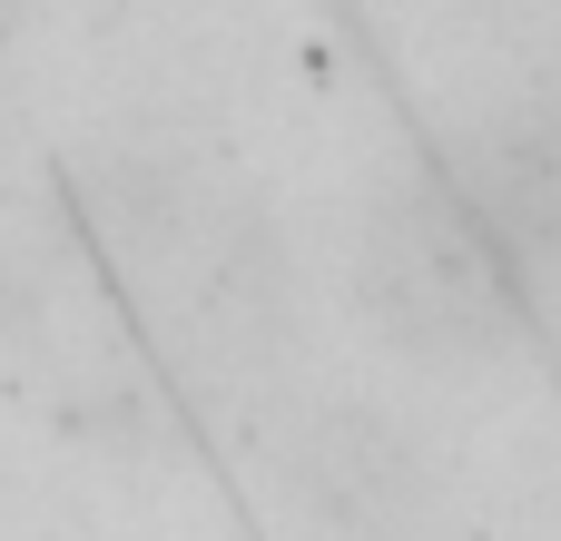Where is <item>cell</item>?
<instances>
[{"label":"cell","instance_id":"obj_3","mask_svg":"<svg viewBox=\"0 0 561 541\" xmlns=\"http://www.w3.org/2000/svg\"><path fill=\"white\" fill-rule=\"evenodd\" d=\"M444 444L414 404L365 384H316L276 414V493L316 541H434Z\"/></svg>","mask_w":561,"mask_h":541},{"label":"cell","instance_id":"obj_4","mask_svg":"<svg viewBox=\"0 0 561 541\" xmlns=\"http://www.w3.org/2000/svg\"><path fill=\"white\" fill-rule=\"evenodd\" d=\"M473 197L493 207V227H503V246L523 256V276H552L561 286V89L542 108H523V118L483 148Z\"/></svg>","mask_w":561,"mask_h":541},{"label":"cell","instance_id":"obj_2","mask_svg":"<svg viewBox=\"0 0 561 541\" xmlns=\"http://www.w3.org/2000/svg\"><path fill=\"white\" fill-rule=\"evenodd\" d=\"M345 306L414 375H493L533 325V276L473 177H385L345 227Z\"/></svg>","mask_w":561,"mask_h":541},{"label":"cell","instance_id":"obj_1","mask_svg":"<svg viewBox=\"0 0 561 541\" xmlns=\"http://www.w3.org/2000/svg\"><path fill=\"white\" fill-rule=\"evenodd\" d=\"M79 227L158 365L197 394H266L306 335V276L276 207L207 148L138 128L69 168Z\"/></svg>","mask_w":561,"mask_h":541},{"label":"cell","instance_id":"obj_5","mask_svg":"<svg viewBox=\"0 0 561 541\" xmlns=\"http://www.w3.org/2000/svg\"><path fill=\"white\" fill-rule=\"evenodd\" d=\"M30 10H39V0H0V49H10L20 30H30Z\"/></svg>","mask_w":561,"mask_h":541}]
</instances>
